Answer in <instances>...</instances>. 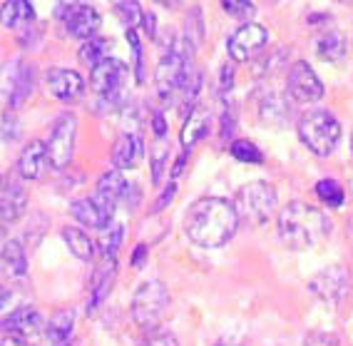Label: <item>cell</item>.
<instances>
[{
    "mask_svg": "<svg viewBox=\"0 0 353 346\" xmlns=\"http://www.w3.org/2000/svg\"><path fill=\"white\" fill-rule=\"evenodd\" d=\"M55 13L63 20L65 30L80 40L95 38V32L100 30V13L88 3H60Z\"/></svg>",
    "mask_w": 353,
    "mask_h": 346,
    "instance_id": "8fae6325",
    "label": "cell"
},
{
    "mask_svg": "<svg viewBox=\"0 0 353 346\" xmlns=\"http://www.w3.org/2000/svg\"><path fill=\"white\" fill-rule=\"evenodd\" d=\"M174 189H176L174 180H170V187L164 189L162 195L157 197V204H154V207H152V212H162V209L167 207V204H170V200H172V197H174Z\"/></svg>",
    "mask_w": 353,
    "mask_h": 346,
    "instance_id": "f35d334b",
    "label": "cell"
},
{
    "mask_svg": "<svg viewBox=\"0 0 353 346\" xmlns=\"http://www.w3.org/2000/svg\"><path fill=\"white\" fill-rule=\"evenodd\" d=\"M35 8L28 0H6L3 3V26L6 28H32Z\"/></svg>",
    "mask_w": 353,
    "mask_h": 346,
    "instance_id": "cb8c5ba5",
    "label": "cell"
},
{
    "mask_svg": "<svg viewBox=\"0 0 353 346\" xmlns=\"http://www.w3.org/2000/svg\"><path fill=\"white\" fill-rule=\"evenodd\" d=\"M348 284H351V274H348V269H343V267H328V269H323L321 274H316L314 279H311L309 289L314 291L319 299H323V302H331V304H339L341 299H343V294L348 291Z\"/></svg>",
    "mask_w": 353,
    "mask_h": 346,
    "instance_id": "9a60e30c",
    "label": "cell"
},
{
    "mask_svg": "<svg viewBox=\"0 0 353 346\" xmlns=\"http://www.w3.org/2000/svg\"><path fill=\"white\" fill-rule=\"evenodd\" d=\"M152 130H154V137H167V120H164V113L152 115Z\"/></svg>",
    "mask_w": 353,
    "mask_h": 346,
    "instance_id": "ab89813d",
    "label": "cell"
},
{
    "mask_svg": "<svg viewBox=\"0 0 353 346\" xmlns=\"http://www.w3.org/2000/svg\"><path fill=\"white\" fill-rule=\"evenodd\" d=\"M18 140V120L13 115H3V142H15Z\"/></svg>",
    "mask_w": 353,
    "mask_h": 346,
    "instance_id": "74e56055",
    "label": "cell"
},
{
    "mask_svg": "<svg viewBox=\"0 0 353 346\" xmlns=\"http://www.w3.org/2000/svg\"><path fill=\"white\" fill-rule=\"evenodd\" d=\"M32 82H35V68L26 60H13L6 68V100L10 107H20L30 97Z\"/></svg>",
    "mask_w": 353,
    "mask_h": 346,
    "instance_id": "5bb4252c",
    "label": "cell"
},
{
    "mask_svg": "<svg viewBox=\"0 0 353 346\" xmlns=\"http://www.w3.org/2000/svg\"><path fill=\"white\" fill-rule=\"evenodd\" d=\"M72 331H75V311L72 309H63V311L52 314L50 324H48L50 346H72Z\"/></svg>",
    "mask_w": 353,
    "mask_h": 346,
    "instance_id": "603a6c76",
    "label": "cell"
},
{
    "mask_svg": "<svg viewBox=\"0 0 353 346\" xmlns=\"http://www.w3.org/2000/svg\"><path fill=\"white\" fill-rule=\"evenodd\" d=\"M110 50H112V40H108V38H90V40H85V43H82V48H80V52H77V55H80L82 63L92 70V68H97L102 60H108Z\"/></svg>",
    "mask_w": 353,
    "mask_h": 346,
    "instance_id": "4316f807",
    "label": "cell"
},
{
    "mask_svg": "<svg viewBox=\"0 0 353 346\" xmlns=\"http://www.w3.org/2000/svg\"><path fill=\"white\" fill-rule=\"evenodd\" d=\"M122 237H125V227L114 224L112 229H110L108 237L100 242L102 257H105V259H114V254H117V249H120V244H122Z\"/></svg>",
    "mask_w": 353,
    "mask_h": 346,
    "instance_id": "d6a6232c",
    "label": "cell"
},
{
    "mask_svg": "<svg viewBox=\"0 0 353 346\" xmlns=\"http://www.w3.org/2000/svg\"><path fill=\"white\" fill-rule=\"evenodd\" d=\"M77 140V117L72 113H63L52 125L50 140H48V164L52 170H65L72 162Z\"/></svg>",
    "mask_w": 353,
    "mask_h": 346,
    "instance_id": "ba28073f",
    "label": "cell"
},
{
    "mask_svg": "<svg viewBox=\"0 0 353 346\" xmlns=\"http://www.w3.org/2000/svg\"><path fill=\"white\" fill-rule=\"evenodd\" d=\"M286 90L296 102H319L323 97L321 77L316 75V70L306 60H296L291 65Z\"/></svg>",
    "mask_w": 353,
    "mask_h": 346,
    "instance_id": "4fadbf2b",
    "label": "cell"
},
{
    "mask_svg": "<svg viewBox=\"0 0 353 346\" xmlns=\"http://www.w3.org/2000/svg\"><path fill=\"white\" fill-rule=\"evenodd\" d=\"M221 6H224V10H227L229 15H234V18H246V20L252 18L254 10H256L249 0H224Z\"/></svg>",
    "mask_w": 353,
    "mask_h": 346,
    "instance_id": "836d02e7",
    "label": "cell"
},
{
    "mask_svg": "<svg viewBox=\"0 0 353 346\" xmlns=\"http://www.w3.org/2000/svg\"><path fill=\"white\" fill-rule=\"evenodd\" d=\"M194 50L196 48L184 35L167 45V50L162 52V60L157 65V75H154L159 100L170 102L182 90H187V85L192 82V57H194Z\"/></svg>",
    "mask_w": 353,
    "mask_h": 346,
    "instance_id": "3957f363",
    "label": "cell"
},
{
    "mask_svg": "<svg viewBox=\"0 0 353 346\" xmlns=\"http://www.w3.org/2000/svg\"><path fill=\"white\" fill-rule=\"evenodd\" d=\"M167 307H170V289L164 287V282L152 279V282H145L137 287L130 311H132V319L139 329L154 331V327L162 321Z\"/></svg>",
    "mask_w": 353,
    "mask_h": 346,
    "instance_id": "8992f818",
    "label": "cell"
},
{
    "mask_svg": "<svg viewBox=\"0 0 353 346\" xmlns=\"http://www.w3.org/2000/svg\"><path fill=\"white\" fill-rule=\"evenodd\" d=\"M232 80H234V68L232 65H224V68H221V80H219V95L232 90Z\"/></svg>",
    "mask_w": 353,
    "mask_h": 346,
    "instance_id": "60d3db41",
    "label": "cell"
},
{
    "mask_svg": "<svg viewBox=\"0 0 353 346\" xmlns=\"http://www.w3.org/2000/svg\"><path fill=\"white\" fill-rule=\"evenodd\" d=\"M145 157V135H142V122L137 117H130L117 135V142L112 147L114 170H132Z\"/></svg>",
    "mask_w": 353,
    "mask_h": 346,
    "instance_id": "9c48e42d",
    "label": "cell"
},
{
    "mask_svg": "<svg viewBox=\"0 0 353 346\" xmlns=\"http://www.w3.org/2000/svg\"><path fill=\"white\" fill-rule=\"evenodd\" d=\"M239 227V212L234 202L224 197H202L196 200L184 217V232L196 247L219 249L224 247Z\"/></svg>",
    "mask_w": 353,
    "mask_h": 346,
    "instance_id": "6da1fadb",
    "label": "cell"
},
{
    "mask_svg": "<svg viewBox=\"0 0 353 346\" xmlns=\"http://www.w3.org/2000/svg\"><path fill=\"white\" fill-rule=\"evenodd\" d=\"M145 30L150 32L152 38H154V32H157V26H154V15H152V13H145Z\"/></svg>",
    "mask_w": 353,
    "mask_h": 346,
    "instance_id": "7bdbcfd3",
    "label": "cell"
},
{
    "mask_svg": "<svg viewBox=\"0 0 353 346\" xmlns=\"http://www.w3.org/2000/svg\"><path fill=\"white\" fill-rule=\"evenodd\" d=\"M145 254H147V244H139L137 249H134V254H132V265L137 267V269H139L142 265H145Z\"/></svg>",
    "mask_w": 353,
    "mask_h": 346,
    "instance_id": "b9f144b4",
    "label": "cell"
},
{
    "mask_svg": "<svg viewBox=\"0 0 353 346\" xmlns=\"http://www.w3.org/2000/svg\"><path fill=\"white\" fill-rule=\"evenodd\" d=\"M216 346H241V344H236V341H219Z\"/></svg>",
    "mask_w": 353,
    "mask_h": 346,
    "instance_id": "ee69618b",
    "label": "cell"
},
{
    "mask_svg": "<svg viewBox=\"0 0 353 346\" xmlns=\"http://www.w3.org/2000/svg\"><path fill=\"white\" fill-rule=\"evenodd\" d=\"M40 329H43V316H40L38 309H32V307L15 309L13 314L6 316V324H3V331L13 334V336L28 341V344L38 336Z\"/></svg>",
    "mask_w": 353,
    "mask_h": 346,
    "instance_id": "ac0fdd59",
    "label": "cell"
},
{
    "mask_svg": "<svg viewBox=\"0 0 353 346\" xmlns=\"http://www.w3.org/2000/svg\"><path fill=\"white\" fill-rule=\"evenodd\" d=\"M114 13L120 15V20L127 26V30H134V26H137L139 20H145V10H142L137 3H125V0H120V3L114 6Z\"/></svg>",
    "mask_w": 353,
    "mask_h": 346,
    "instance_id": "1f68e13d",
    "label": "cell"
},
{
    "mask_svg": "<svg viewBox=\"0 0 353 346\" xmlns=\"http://www.w3.org/2000/svg\"><path fill=\"white\" fill-rule=\"evenodd\" d=\"M127 40H130V48L134 52V70H137V80L145 77V68H142V43L137 38V30H127Z\"/></svg>",
    "mask_w": 353,
    "mask_h": 346,
    "instance_id": "d590c367",
    "label": "cell"
},
{
    "mask_svg": "<svg viewBox=\"0 0 353 346\" xmlns=\"http://www.w3.org/2000/svg\"><path fill=\"white\" fill-rule=\"evenodd\" d=\"M150 160H152V184H159L162 182L164 167L170 164V145H167V137H157Z\"/></svg>",
    "mask_w": 353,
    "mask_h": 346,
    "instance_id": "f1b7e54d",
    "label": "cell"
},
{
    "mask_svg": "<svg viewBox=\"0 0 353 346\" xmlns=\"http://www.w3.org/2000/svg\"><path fill=\"white\" fill-rule=\"evenodd\" d=\"M45 88L52 97L63 102H75L85 95V80L77 70L68 68H52L45 77Z\"/></svg>",
    "mask_w": 353,
    "mask_h": 346,
    "instance_id": "2e32d148",
    "label": "cell"
},
{
    "mask_svg": "<svg viewBox=\"0 0 353 346\" xmlns=\"http://www.w3.org/2000/svg\"><path fill=\"white\" fill-rule=\"evenodd\" d=\"M234 207L239 212V220L261 224V222L269 220V214L276 207V189L264 180H254L236 192Z\"/></svg>",
    "mask_w": 353,
    "mask_h": 346,
    "instance_id": "52a82bcc",
    "label": "cell"
},
{
    "mask_svg": "<svg viewBox=\"0 0 353 346\" xmlns=\"http://www.w3.org/2000/svg\"><path fill=\"white\" fill-rule=\"evenodd\" d=\"M316 195H319L321 202H326L328 207H341L343 204V189L331 177H326V180H321V182L316 184Z\"/></svg>",
    "mask_w": 353,
    "mask_h": 346,
    "instance_id": "4dcf8cb0",
    "label": "cell"
},
{
    "mask_svg": "<svg viewBox=\"0 0 353 346\" xmlns=\"http://www.w3.org/2000/svg\"><path fill=\"white\" fill-rule=\"evenodd\" d=\"M127 77H130V68L117 57H108L97 68L90 70V85L108 110H117V107L125 105Z\"/></svg>",
    "mask_w": 353,
    "mask_h": 346,
    "instance_id": "5b68a950",
    "label": "cell"
},
{
    "mask_svg": "<svg viewBox=\"0 0 353 346\" xmlns=\"http://www.w3.org/2000/svg\"><path fill=\"white\" fill-rule=\"evenodd\" d=\"M279 237L289 249H311L331 234V220L306 202H289L276 217Z\"/></svg>",
    "mask_w": 353,
    "mask_h": 346,
    "instance_id": "7a4b0ae2",
    "label": "cell"
},
{
    "mask_svg": "<svg viewBox=\"0 0 353 346\" xmlns=\"http://www.w3.org/2000/svg\"><path fill=\"white\" fill-rule=\"evenodd\" d=\"M114 202L105 200L100 195H92V197H80L70 204V212L75 217L77 222H82L85 227L90 229H108V227H114Z\"/></svg>",
    "mask_w": 353,
    "mask_h": 346,
    "instance_id": "7c38bea8",
    "label": "cell"
},
{
    "mask_svg": "<svg viewBox=\"0 0 353 346\" xmlns=\"http://www.w3.org/2000/svg\"><path fill=\"white\" fill-rule=\"evenodd\" d=\"M351 150H353V137H351Z\"/></svg>",
    "mask_w": 353,
    "mask_h": 346,
    "instance_id": "f6af8a7d",
    "label": "cell"
},
{
    "mask_svg": "<svg viewBox=\"0 0 353 346\" xmlns=\"http://www.w3.org/2000/svg\"><path fill=\"white\" fill-rule=\"evenodd\" d=\"M0 212H3V224H13L23 217L28 209V195L23 182H18L15 177H6L3 184V197H0Z\"/></svg>",
    "mask_w": 353,
    "mask_h": 346,
    "instance_id": "d6986e66",
    "label": "cell"
},
{
    "mask_svg": "<svg viewBox=\"0 0 353 346\" xmlns=\"http://www.w3.org/2000/svg\"><path fill=\"white\" fill-rule=\"evenodd\" d=\"M97 195L105 197L110 202H125L127 207L134 209L139 202V187L134 182H127L125 175L120 170H110L100 177V182H97Z\"/></svg>",
    "mask_w": 353,
    "mask_h": 346,
    "instance_id": "e0dca14e",
    "label": "cell"
},
{
    "mask_svg": "<svg viewBox=\"0 0 353 346\" xmlns=\"http://www.w3.org/2000/svg\"><path fill=\"white\" fill-rule=\"evenodd\" d=\"M316 52H319V57L328 60V63H341L346 57V38L339 30L323 32L321 38L316 40Z\"/></svg>",
    "mask_w": 353,
    "mask_h": 346,
    "instance_id": "d4e9b609",
    "label": "cell"
},
{
    "mask_svg": "<svg viewBox=\"0 0 353 346\" xmlns=\"http://www.w3.org/2000/svg\"><path fill=\"white\" fill-rule=\"evenodd\" d=\"M232 157L239 160V162H246V164H261L264 162V155L254 145L252 140H234L232 142Z\"/></svg>",
    "mask_w": 353,
    "mask_h": 346,
    "instance_id": "f546056e",
    "label": "cell"
},
{
    "mask_svg": "<svg viewBox=\"0 0 353 346\" xmlns=\"http://www.w3.org/2000/svg\"><path fill=\"white\" fill-rule=\"evenodd\" d=\"M299 137L314 155H331L341 140V122L328 110H309L299 122Z\"/></svg>",
    "mask_w": 353,
    "mask_h": 346,
    "instance_id": "277c9868",
    "label": "cell"
},
{
    "mask_svg": "<svg viewBox=\"0 0 353 346\" xmlns=\"http://www.w3.org/2000/svg\"><path fill=\"white\" fill-rule=\"evenodd\" d=\"M303 346H339V339H336V334L311 331L309 336L303 339Z\"/></svg>",
    "mask_w": 353,
    "mask_h": 346,
    "instance_id": "8d00e7d4",
    "label": "cell"
},
{
    "mask_svg": "<svg viewBox=\"0 0 353 346\" xmlns=\"http://www.w3.org/2000/svg\"><path fill=\"white\" fill-rule=\"evenodd\" d=\"M139 346H179V341L172 331H150Z\"/></svg>",
    "mask_w": 353,
    "mask_h": 346,
    "instance_id": "e575fe53",
    "label": "cell"
},
{
    "mask_svg": "<svg viewBox=\"0 0 353 346\" xmlns=\"http://www.w3.org/2000/svg\"><path fill=\"white\" fill-rule=\"evenodd\" d=\"M3 262H6V269L13 277H26L28 274V254L18 240H8L3 244Z\"/></svg>",
    "mask_w": 353,
    "mask_h": 346,
    "instance_id": "83f0119b",
    "label": "cell"
},
{
    "mask_svg": "<svg viewBox=\"0 0 353 346\" xmlns=\"http://www.w3.org/2000/svg\"><path fill=\"white\" fill-rule=\"evenodd\" d=\"M48 164V142L43 140H32L23 147L18 160V175L26 180V182H32L43 175V167Z\"/></svg>",
    "mask_w": 353,
    "mask_h": 346,
    "instance_id": "44dd1931",
    "label": "cell"
},
{
    "mask_svg": "<svg viewBox=\"0 0 353 346\" xmlns=\"http://www.w3.org/2000/svg\"><path fill=\"white\" fill-rule=\"evenodd\" d=\"M63 240H65V244H68L70 252L75 254L80 262H90L92 254H95V244H92V240H90L82 229H77V227H65Z\"/></svg>",
    "mask_w": 353,
    "mask_h": 346,
    "instance_id": "484cf974",
    "label": "cell"
},
{
    "mask_svg": "<svg viewBox=\"0 0 353 346\" xmlns=\"http://www.w3.org/2000/svg\"><path fill=\"white\" fill-rule=\"evenodd\" d=\"M269 45V30L259 23H244L229 35L227 50L234 63H249Z\"/></svg>",
    "mask_w": 353,
    "mask_h": 346,
    "instance_id": "30bf717a",
    "label": "cell"
},
{
    "mask_svg": "<svg viewBox=\"0 0 353 346\" xmlns=\"http://www.w3.org/2000/svg\"><path fill=\"white\" fill-rule=\"evenodd\" d=\"M114 279H117V259H105V262L100 265V269L95 271V279H92L88 314H95L97 309L105 304V299H108L110 291H112V287H114Z\"/></svg>",
    "mask_w": 353,
    "mask_h": 346,
    "instance_id": "ffe728a7",
    "label": "cell"
},
{
    "mask_svg": "<svg viewBox=\"0 0 353 346\" xmlns=\"http://www.w3.org/2000/svg\"><path fill=\"white\" fill-rule=\"evenodd\" d=\"M207 133H209V113H204V110L190 113V117H187V122L182 127V155H179L182 162H187V155L192 152V147Z\"/></svg>",
    "mask_w": 353,
    "mask_h": 346,
    "instance_id": "7402d4cb",
    "label": "cell"
}]
</instances>
